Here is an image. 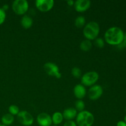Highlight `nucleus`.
Here are the masks:
<instances>
[{
  "instance_id": "9b49d317",
  "label": "nucleus",
  "mask_w": 126,
  "mask_h": 126,
  "mask_svg": "<svg viewBox=\"0 0 126 126\" xmlns=\"http://www.w3.org/2000/svg\"><path fill=\"white\" fill-rule=\"evenodd\" d=\"M91 1L89 0H76L74 3V7L78 12H84L90 8Z\"/></svg>"
},
{
  "instance_id": "a878e982",
  "label": "nucleus",
  "mask_w": 126,
  "mask_h": 126,
  "mask_svg": "<svg viewBox=\"0 0 126 126\" xmlns=\"http://www.w3.org/2000/svg\"><path fill=\"white\" fill-rule=\"evenodd\" d=\"M66 3L68 4V5L70 6H74V3H75V1H73V0H68V1H66Z\"/></svg>"
},
{
  "instance_id": "4be33fe9",
  "label": "nucleus",
  "mask_w": 126,
  "mask_h": 126,
  "mask_svg": "<svg viewBox=\"0 0 126 126\" xmlns=\"http://www.w3.org/2000/svg\"><path fill=\"white\" fill-rule=\"evenodd\" d=\"M94 42V44L98 48H103L105 46V40L102 38H96Z\"/></svg>"
},
{
  "instance_id": "412c9836",
  "label": "nucleus",
  "mask_w": 126,
  "mask_h": 126,
  "mask_svg": "<svg viewBox=\"0 0 126 126\" xmlns=\"http://www.w3.org/2000/svg\"><path fill=\"white\" fill-rule=\"evenodd\" d=\"M8 110L10 114H12V116H17L20 112L19 108L15 105H11V106H9Z\"/></svg>"
},
{
  "instance_id": "0eeeda50",
  "label": "nucleus",
  "mask_w": 126,
  "mask_h": 126,
  "mask_svg": "<svg viewBox=\"0 0 126 126\" xmlns=\"http://www.w3.org/2000/svg\"><path fill=\"white\" fill-rule=\"evenodd\" d=\"M44 70L47 75L57 79L61 78L62 74L57 65L53 62H47L44 65Z\"/></svg>"
},
{
  "instance_id": "5701e85b",
  "label": "nucleus",
  "mask_w": 126,
  "mask_h": 126,
  "mask_svg": "<svg viewBox=\"0 0 126 126\" xmlns=\"http://www.w3.org/2000/svg\"><path fill=\"white\" fill-rule=\"evenodd\" d=\"M6 17V13L4 10L0 8V25L4 22Z\"/></svg>"
},
{
  "instance_id": "a211bd4d",
  "label": "nucleus",
  "mask_w": 126,
  "mask_h": 126,
  "mask_svg": "<svg viewBox=\"0 0 126 126\" xmlns=\"http://www.w3.org/2000/svg\"><path fill=\"white\" fill-rule=\"evenodd\" d=\"M86 18L83 16H78L75 20V25L77 28H81L86 25Z\"/></svg>"
},
{
  "instance_id": "20e7f679",
  "label": "nucleus",
  "mask_w": 126,
  "mask_h": 126,
  "mask_svg": "<svg viewBox=\"0 0 126 126\" xmlns=\"http://www.w3.org/2000/svg\"><path fill=\"white\" fill-rule=\"evenodd\" d=\"M99 78V75L96 71H92L86 73L81 76V84L84 86L91 87L95 84Z\"/></svg>"
},
{
  "instance_id": "f8f14e48",
  "label": "nucleus",
  "mask_w": 126,
  "mask_h": 126,
  "mask_svg": "<svg viewBox=\"0 0 126 126\" xmlns=\"http://www.w3.org/2000/svg\"><path fill=\"white\" fill-rule=\"evenodd\" d=\"M86 87L81 84H78L75 86L73 89V93L75 97L78 100H82L86 95Z\"/></svg>"
},
{
  "instance_id": "dca6fc26",
  "label": "nucleus",
  "mask_w": 126,
  "mask_h": 126,
  "mask_svg": "<svg viewBox=\"0 0 126 126\" xmlns=\"http://www.w3.org/2000/svg\"><path fill=\"white\" fill-rule=\"evenodd\" d=\"M14 121V117L10 113L4 114L1 118V123L2 125L8 126L11 125Z\"/></svg>"
},
{
  "instance_id": "473e14b6",
  "label": "nucleus",
  "mask_w": 126,
  "mask_h": 126,
  "mask_svg": "<svg viewBox=\"0 0 126 126\" xmlns=\"http://www.w3.org/2000/svg\"><path fill=\"white\" fill-rule=\"evenodd\" d=\"M125 110H126V109Z\"/></svg>"
},
{
  "instance_id": "1a4fd4ad",
  "label": "nucleus",
  "mask_w": 126,
  "mask_h": 126,
  "mask_svg": "<svg viewBox=\"0 0 126 126\" xmlns=\"http://www.w3.org/2000/svg\"><path fill=\"white\" fill-rule=\"evenodd\" d=\"M36 8L41 12H46L50 11L54 6V0H36L35 1Z\"/></svg>"
},
{
  "instance_id": "aec40b11",
  "label": "nucleus",
  "mask_w": 126,
  "mask_h": 126,
  "mask_svg": "<svg viewBox=\"0 0 126 126\" xmlns=\"http://www.w3.org/2000/svg\"><path fill=\"white\" fill-rule=\"evenodd\" d=\"M71 75L76 78H80L82 76V71L78 67H74L71 69Z\"/></svg>"
},
{
  "instance_id": "393cba45",
  "label": "nucleus",
  "mask_w": 126,
  "mask_h": 126,
  "mask_svg": "<svg viewBox=\"0 0 126 126\" xmlns=\"http://www.w3.org/2000/svg\"><path fill=\"white\" fill-rule=\"evenodd\" d=\"M116 126H126V123L124 121H119L117 123Z\"/></svg>"
},
{
  "instance_id": "423d86ee",
  "label": "nucleus",
  "mask_w": 126,
  "mask_h": 126,
  "mask_svg": "<svg viewBox=\"0 0 126 126\" xmlns=\"http://www.w3.org/2000/svg\"><path fill=\"white\" fill-rule=\"evenodd\" d=\"M17 121L24 126H30L33 124L34 118L27 111H20L17 115Z\"/></svg>"
},
{
  "instance_id": "c756f323",
  "label": "nucleus",
  "mask_w": 126,
  "mask_h": 126,
  "mask_svg": "<svg viewBox=\"0 0 126 126\" xmlns=\"http://www.w3.org/2000/svg\"><path fill=\"white\" fill-rule=\"evenodd\" d=\"M0 126H4V125H2V124H1V125Z\"/></svg>"
},
{
  "instance_id": "ddd939ff",
  "label": "nucleus",
  "mask_w": 126,
  "mask_h": 126,
  "mask_svg": "<svg viewBox=\"0 0 126 126\" xmlns=\"http://www.w3.org/2000/svg\"><path fill=\"white\" fill-rule=\"evenodd\" d=\"M63 119H66L67 121H73L75 118H76L77 116V111L74 108H68L63 111L62 113Z\"/></svg>"
},
{
  "instance_id": "2eb2a0df",
  "label": "nucleus",
  "mask_w": 126,
  "mask_h": 126,
  "mask_svg": "<svg viewBox=\"0 0 126 126\" xmlns=\"http://www.w3.org/2000/svg\"><path fill=\"white\" fill-rule=\"evenodd\" d=\"M51 118L53 124H54V126H57L61 124L63 122V120L62 113L59 111L55 112L51 116Z\"/></svg>"
},
{
  "instance_id": "7ed1b4c3",
  "label": "nucleus",
  "mask_w": 126,
  "mask_h": 126,
  "mask_svg": "<svg viewBox=\"0 0 126 126\" xmlns=\"http://www.w3.org/2000/svg\"><path fill=\"white\" fill-rule=\"evenodd\" d=\"M94 116L91 112L84 110L78 113L76 118L77 126H92L94 123Z\"/></svg>"
},
{
  "instance_id": "b1692460",
  "label": "nucleus",
  "mask_w": 126,
  "mask_h": 126,
  "mask_svg": "<svg viewBox=\"0 0 126 126\" xmlns=\"http://www.w3.org/2000/svg\"><path fill=\"white\" fill-rule=\"evenodd\" d=\"M63 126H77V125L73 121H68L63 124Z\"/></svg>"
},
{
  "instance_id": "4468645a",
  "label": "nucleus",
  "mask_w": 126,
  "mask_h": 126,
  "mask_svg": "<svg viewBox=\"0 0 126 126\" xmlns=\"http://www.w3.org/2000/svg\"><path fill=\"white\" fill-rule=\"evenodd\" d=\"M33 18L29 16L24 15L22 17V18H21V25H22V27L23 28H25V29H28V28H31L32 27V25H33Z\"/></svg>"
},
{
  "instance_id": "39448f33",
  "label": "nucleus",
  "mask_w": 126,
  "mask_h": 126,
  "mask_svg": "<svg viewBox=\"0 0 126 126\" xmlns=\"http://www.w3.org/2000/svg\"><path fill=\"white\" fill-rule=\"evenodd\" d=\"M29 4L27 0H15L12 4V11L17 15H24L28 11Z\"/></svg>"
},
{
  "instance_id": "9d476101",
  "label": "nucleus",
  "mask_w": 126,
  "mask_h": 126,
  "mask_svg": "<svg viewBox=\"0 0 126 126\" xmlns=\"http://www.w3.org/2000/svg\"><path fill=\"white\" fill-rule=\"evenodd\" d=\"M36 121L39 126H51L52 124V118L46 113H41L37 116Z\"/></svg>"
},
{
  "instance_id": "bb28decb",
  "label": "nucleus",
  "mask_w": 126,
  "mask_h": 126,
  "mask_svg": "<svg viewBox=\"0 0 126 126\" xmlns=\"http://www.w3.org/2000/svg\"><path fill=\"white\" fill-rule=\"evenodd\" d=\"M119 46H121L123 47L126 48V38H124V40H123V43H122V44H120Z\"/></svg>"
},
{
  "instance_id": "2f4dec72",
  "label": "nucleus",
  "mask_w": 126,
  "mask_h": 126,
  "mask_svg": "<svg viewBox=\"0 0 126 126\" xmlns=\"http://www.w3.org/2000/svg\"></svg>"
},
{
  "instance_id": "6ab92c4d",
  "label": "nucleus",
  "mask_w": 126,
  "mask_h": 126,
  "mask_svg": "<svg viewBox=\"0 0 126 126\" xmlns=\"http://www.w3.org/2000/svg\"><path fill=\"white\" fill-rule=\"evenodd\" d=\"M85 103L82 100H77L75 102V109L77 111H82L84 110Z\"/></svg>"
},
{
  "instance_id": "7c9ffc66",
  "label": "nucleus",
  "mask_w": 126,
  "mask_h": 126,
  "mask_svg": "<svg viewBox=\"0 0 126 126\" xmlns=\"http://www.w3.org/2000/svg\"><path fill=\"white\" fill-rule=\"evenodd\" d=\"M1 124H1V123H0V126H1Z\"/></svg>"
},
{
  "instance_id": "f3484780",
  "label": "nucleus",
  "mask_w": 126,
  "mask_h": 126,
  "mask_svg": "<svg viewBox=\"0 0 126 126\" xmlns=\"http://www.w3.org/2000/svg\"><path fill=\"white\" fill-rule=\"evenodd\" d=\"M79 47L81 50H82V51H89L92 47V43L91 41L88 40V39H84L80 43Z\"/></svg>"
},
{
  "instance_id": "6e6552de",
  "label": "nucleus",
  "mask_w": 126,
  "mask_h": 126,
  "mask_svg": "<svg viewBox=\"0 0 126 126\" xmlns=\"http://www.w3.org/2000/svg\"><path fill=\"white\" fill-rule=\"evenodd\" d=\"M103 93V87L100 85L95 84L91 86L88 91V97L91 100L99 99Z\"/></svg>"
},
{
  "instance_id": "f257e3e1",
  "label": "nucleus",
  "mask_w": 126,
  "mask_h": 126,
  "mask_svg": "<svg viewBox=\"0 0 126 126\" xmlns=\"http://www.w3.org/2000/svg\"><path fill=\"white\" fill-rule=\"evenodd\" d=\"M124 32L118 27H112L105 33L104 38L106 43L111 46H119L124 40Z\"/></svg>"
},
{
  "instance_id": "f03ea898",
  "label": "nucleus",
  "mask_w": 126,
  "mask_h": 126,
  "mask_svg": "<svg viewBox=\"0 0 126 126\" xmlns=\"http://www.w3.org/2000/svg\"><path fill=\"white\" fill-rule=\"evenodd\" d=\"M100 33V26L97 22L91 21L86 24L83 29V34L86 39L92 41L98 38Z\"/></svg>"
},
{
  "instance_id": "c85d7f7f",
  "label": "nucleus",
  "mask_w": 126,
  "mask_h": 126,
  "mask_svg": "<svg viewBox=\"0 0 126 126\" xmlns=\"http://www.w3.org/2000/svg\"><path fill=\"white\" fill-rule=\"evenodd\" d=\"M124 121L125 122V123H126V115L124 116Z\"/></svg>"
},
{
  "instance_id": "cd10ccee",
  "label": "nucleus",
  "mask_w": 126,
  "mask_h": 126,
  "mask_svg": "<svg viewBox=\"0 0 126 126\" xmlns=\"http://www.w3.org/2000/svg\"><path fill=\"white\" fill-rule=\"evenodd\" d=\"M2 9L3 10H4L5 11H6V10H7V9H8V6H7V4H4V5L3 7H2Z\"/></svg>"
}]
</instances>
